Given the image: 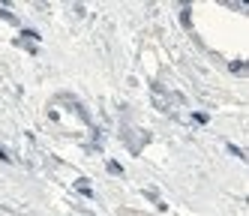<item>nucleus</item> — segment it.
Segmentation results:
<instances>
[{
    "instance_id": "nucleus-2",
    "label": "nucleus",
    "mask_w": 249,
    "mask_h": 216,
    "mask_svg": "<svg viewBox=\"0 0 249 216\" xmlns=\"http://www.w3.org/2000/svg\"><path fill=\"white\" fill-rule=\"evenodd\" d=\"M0 159H9V153H6V150H3V147H0Z\"/></svg>"
},
{
    "instance_id": "nucleus-1",
    "label": "nucleus",
    "mask_w": 249,
    "mask_h": 216,
    "mask_svg": "<svg viewBox=\"0 0 249 216\" xmlns=\"http://www.w3.org/2000/svg\"><path fill=\"white\" fill-rule=\"evenodd\" d=\"M189 12H192V9H189V6H183V12H180V21H183V24H189V18H192Z\"/></svg>"
}]
</instances>
